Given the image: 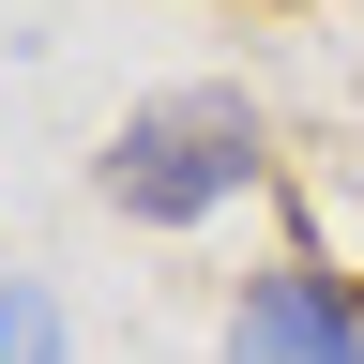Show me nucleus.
Returning <instances> with one entry per match:
<instances>
[{"label": "nucleus", "mask_w": 364, "mask_h": 364, "mask_svg": "<svg viewBox=\"0 0 364 364\" xmlns=\"http://www.w3.org/2000/svg\"><path fill=\"white\" fill-rule=\"evenodd\" d=\"M258 182V107L243 91H152L122 136H107V198L136 228H198Z\"/></svg>", "instance_id": "1"}, {"label": "nucleus", "mask_w": 364, "mask_h": 364, "mask_svg": "<svg viewBox=\"0 0 364 364\" xmlns=\"http://www.w3.org/2000/svg\"><path fill=\"white\" fill-rule=\"evenodd\" d=\"M228 364H364V304L334 273H258L228 318Z\"/></svg>", "instance_id": "2"}, {"label": "nucleus", "mask_w": 364, "mask_h": 364, "mask_svg": "<svg viewBox=\"0 0 364 364\" xmlns=\"http://www.w3.org/2000/svg\"><path fill=\"white\" fill-rule=\"evenodd\" d=\"M0 364H61V304L46 289H0Z\"/></svg>", "instance_id": "3"}]
</instances>
